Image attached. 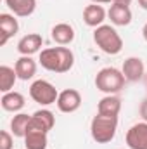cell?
<instances>
[{"label": "cell", "instance_id": "cell-26", "mask_svg": "<svg viewBox=\"0 0 147 149\" xmlns=\"http://www.w3.org/2000/svg\"><path fill=\"white\" fill-rule=\"evenodd\" d=\"M137 2H139V5H140L144 10H147V0H137Z\"/></svg>", "mask_w": 147, "mask_h": 149}, {"label": "cell", "instance_id": "cell-24", "mask_svg": "<svg viewBox=\"0 0 147 149\" xmlns=\"http://www.w3.org/2000/svg\"><path fill=\"white\" fill-rule=\"evenodd\" d=\"M132 2H133V0H112V3H118V5H128V7H130Z\"/></svg>", "mask_w": 147, "mask_h": 149}, {"label": "cell", "instance_id": "cell-5", "mask_svg": "<svg viewBox=\"0 0 147 149\" xmlns=\"http://www.w3.org/2000/svg\"><path fill=\"white\" fill-rule=\"evenodd\" d=\"M30 97L40 106H50L57 102L59 92L47 80H35L30 87Z\"/></svg>", "mask_w": 147, "mask_h": 149}, {"label": "cell", "instance_id": "cell-9", "mask_svg": "<svg viewBox=\"0 0 147 149\" xmlns=\"http://www.w3.org/2000/svg\"><path fill=\"white\" fill-rule=\"evenodd\" d=\"M17 31H19V23L16 16L9 12H2L0 14V47H3Z\"/></svg>", "mask_w": 147, "mask_h": 149}, {"label": "cell", "instance_id": "cell-4", "mask_svg": "<svg viewBox=\"0 0 147 149\" xmlns=\"http://www.w3.org/2000/svg\"><path fill=\"white\" fill-rule=\"evenodd\" d=\"M126 78L121 70L118 68H102L99 73L95 74V87L97 90L104 92L106 95H116L118 92H121L125 88Z\"/></svg>", "mask_w": 147, "mask_h": 149}, {"label": "cell", "instance_id": "cell-23", "mask_svg": "<svg viewBox=\"0 0 147 149\" xmlns=\"http://www.w3.org/2000/svg\"><path fill=\"white\" fill-rule=\"evenodd\" d=\"M139 113H140V116H142V120L147 123V97L140 102V108H139Z\"/></svg>", "mask_w": 147, "mask_h": 149}, {"label": "cell", "instance_id": "cell-21", "mask_svg": "<svg viewBox=\"0 0 147 149\" xmlns=\"http://www.w3.org/2000/svg\"><path fill=\"white\" fill-rule=\"evenodd\" d=\"M17 73L14 68L7 66V64H2L0 66V92L5 94V92H10L17 81Z\"/></svg>", "mask_w": 147, "mask_h": 149}, {"label": "cell", "instance_id": "cell-14", "mask_svg": "<svg viewBox=\"0 0 147 149\" xmlns=\"http://www.w3.org/2000/svg\"><path fill=\"white\" fill-rule=\"evenodd\" d=\"M37 61L31 57V56H21L16 64H14V70L17 73V78L23 80V81H28L31 80L35 74H37Z\"/></svg>", "mask_w": 147, "mask_h": 149}, {"label": "cell", "instance_id": "cell-19", "mask_svg": "<svg viewBox=\"0 0 147 149\" xmlns=\"http://www.w3.org/2000/svg\"><path fill=\"white\" fill-rule=\"evenodd\" d=\"M119 111H121V99L118 95H104L97 104V113L99 114L118 116Z\"/></svg>", "mask_w": 147, "mask_h": 149}, {"label": "cell", "instance_id": "cell-6", "mask_svg": "<svg viewBox=\"0 0 147 149\" xmlns=\"http://www.w3.org/2000/svg\"><path fill=\"white\" fill-rule=\"evenodd\" d=\"M55 104H57V109L61 113L71 114V113L78 111L80 106H81V94L76 88H66V90L59 92V97H57Z\"/></svg>", "mask_w": 147, "mask_h": 149}, {"label": "cell", "instance_id": "cell-18", "mask_svg": "<svg viewBox=\"0 0 147 149\" xmlns=\"http://www.w3.org/2000/svg\"><path fill=\"white\" fill-rule=\"evenodd\" d=\"M49 144V134L37 128H28L24 135V148L26 149H47Z\"/></svg>", "mask_w": 147, "mask_h": 149}, {"label": "cell", "instance_id": "cell-25", "mask_svg": "<svg viewBox=\"0 0 147 149\" xmlns=\"http://www.w3.org/2000/svg\"><path fill=\"white\" fill-rule=\"evenodd\" d=\"M90 2L92 3H99V5L101 3H112V0H90Z\"/></svg>", "mask_w": 147, "mask_h": 149}, {"label": "cell", "instance_id": "cell-12", "mask_svg": "<svg viewBox=\"0 0 147 149\" xmlns=\"http://www.w3.org/2000/svg\"><path fill=\"white\" fill-rule=\"evenodd\" d=\"M43 45V37L40 33H28L17 42V52L21 56H33L40 52Z\"/></svg>", "mask_w": 147, "mask_h": 149}, {"label": "cell", "instance_id": "cell-22", "mask_svg": "<svg viewBox=\"0 0 147 149\" xmlns=\"http://www.w3.org/2000/svg\"><path fill=\"white\" fill-rule=\"evenodd\" d=\"M12 148H14L12 134L7 132V130H2L0 132V149H12Z\"/></svg>", "mask_w": 147, "mask_h": 149}, {"label": "cell", "instance_id": "cell-27", "mask_svg": "<svg viewBox=\"0 0 147 149\" xmlns=\"http://www.w3.org/2000/svg\"><path fill=\"white\" fill-rule=\"evenodd\" d=\"M142 37H144V40L147 42V23L144 24V28H142Z\"/></svg>", "mask_w": 147, "mask_h": 149}, {"label": "cell", "instance_id": "cell-20", "mask_svg": "<svg viewBox=\"0 0 147 149\" xmlns=\"http://www.w3.org/2000/svg\"><path fill=\"white\" fill-rule=\"evenodd\" d=\"M30 120H31V114L16 113L14 118L10 120V134L14 137H23L24 139V135L28 132V127H30Z\"/></svg>", "mask_w": 147, "mask_h": 149}, {"label": "cell", "instance_id": "cell-1", "mask_svg": "<svg viewBox=\"0 0 147 149\" xmlns=\"http://www.w3.org/2000/svg\"><path fill=\"white\" fill-rule=\"evenodd\" d=\"M38 63L47 71H52V73H68L74 64V54L69 47H64V45L49 47V49H43L40 52Z\"/></svg>", "mask_w": 147, "mask_h": 149}, {"label": "cell", "instance_id": "cell-17", "mask_svg": "<svg viewBox=\"0 0 147 149\" xmlns=\"http://www.w3.org/2000/svg\"><path fill=\"white\" fill-rule=\"evenodd\" d=\"M5 5L16 17H30L37 9V0H5Z\"/></svg>", "mask_w": 147, "mask_h": 149}, {"label": "cell", "instance_id": "cell-13", "mask_svg": "<svg viewBox=\"0 0 147 149\" xmlns=\"http://www.w3.org/2000/svg\"><path fill=\"white\" fill-rule=\"evenodd\" d=\"M107 17L111 19V24H114V26H128L133 19V14L128 5L111 3L109 10H107Z\"/></svg>", "mask_w": 147, "mask_h": 149}, {"label": "cell", "instance_id": "cell-3", "mask_svg": "<svg viewBox=\"0 0 147 149\" xmlns=\"http://www.w3.org/2000/svg\"><path fill=\"white\" fill-rule=\"evenodd\" d=\"M94 42L95 45L107 56H118L123 50V38L116 31L114 26L102 24L94 30Z\"/></svg>", "mask_w": 147, "mask_h": 149}, {"label": "cell", "instance_id": "cell-8", "mask_svg": "<svg viewBox=\"0 0 147 149\" xmlns=\"http://www.w3.org/2000/svg\"><path fill=\"white\" fill-rule=\"evenodd\" d=\"M121 71L125 74L126 81H132V83H133V81L142 80V76L146 73V64H144V61H142L140 57L132 56V57H126V59L123 61Z\"/></svg>", "mask_w": 147, "mask_h": 149}, {"label": "cell", "instance_id": "cell-2", "mask_svg": "<svg viewBox=\"0 0 147 149\" xmlns=\"http://www.w3.org/2000/svg\"><path fill=\"white\" fill-rule=\"evenodd\" d=\"M118 130V116L95 114L90 121V135L97 144H109L116 137Z\"/></svg>", "mask_w": 147, "mask_h": 149}, {"label": "cell", "instance_id": "cell-16", "mask_svg": "<svg viewBox=\"0 0 147 149\" xmlns=\"http://www.w3.org/2000/svg\"><path fill=\"white\" fill-rule=\"evenodd\" d=\"M0 104H2V109L9 113H19L24 104H26V99L21 92H16V90H10V92H5L2 94V99H0Z\"/></svg>", "mask_w": 147, "mask_h": 149}, {"label": "cell", "instance_id": "cell-15", "mask_svg": "<svg viewBox=\"0 0 147 149\" xmlns=\"http://www.w3.org/2000/svg\"><path fill=\"white\" fill-rule=\"evenodd\" d=\"M50 37H52V40L57 45H64L66 47V45H69V43L74 42L76 33H74V28L71 24H68V23H57L50 30Z\"/></svg>", "mask_w": 147, "mask_h": 149}, {"label": "cell", "instance_id": "cell-7", "mask_svg": "<svg viewBox=\"0 0 147 149\" xmlns=\"http://www.w3.org/2000/svg\"><path fill=\"white\" fill-rule=\"evenodd\" d=\"M125 139L130 149H147V123L140 121L132 125Z\"/></svg>", "mask_w": 147, "mask_h": 149}, {"label": "cell", "instance_id": "cell-11", "mask_svg": "<svg viewBox=\"0 0 147 149\" xmlns=\"http://www.w3.org/2000/svg\"><path fill=\"white\" fill-rule=\"evenodd\" d=\"M55 125V116L54 113L49 111V109H38L31 114V120H30V127L28 128H37L42 132H50Z\"/></svg>", "mask_w": 147, "mask_h": 149}, {"label": "cell", "instance_id": "cell-10", "mask_svg": "<svg viewBox=\"0 0 147 149\" xmlns=\"http://www.w3.org/2000/svg\"><path fill=\"white\" fill-rule=\"evenodd\" d=\"M106 16H107L106 9L102 5H99V3H90V5H87L83 9V23L87 26H90V28L102 26L104 21H106Z\"/></svg>", "mask_w": 147, "mask_h": 149}]
</instances>
